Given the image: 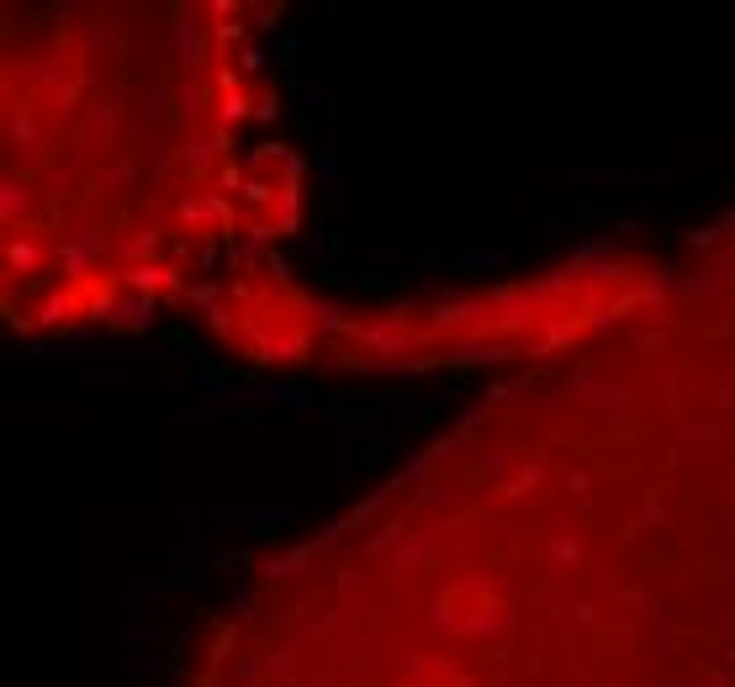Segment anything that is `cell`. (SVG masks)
Listing matches in <instances>:
<instances>
[{
    "instance_id": "obj_2",
    "label": "cell",
    "mask_w": 735,
    "mask_h": 687,
    "mask_svg": "<svg viewBox=\"0 0 735 687\" xmlns=\"http://www.w3.org/2000/svg\"><path fill=\"white\" fill-rule=\"evenodd\" d=\"M339 170H344L339 154H328V159H323V185H339Z\"/></svg>"
},
{
    "instance_id": "obj_1",
    "label": "cell",
    "mask_w": 735,
    "mask_h": 687,
    "mask_svg": "<svg viewBox=\"0 0 735 687\" xmlns=\"http://www.w3.org/2000/svg\"><path fill=\"white\" fill-rule=\"evenodd\" d=\"M302 101H307V117H323V111H328V90L323 85H307Z\"/></svg>"
}]
</instances>
